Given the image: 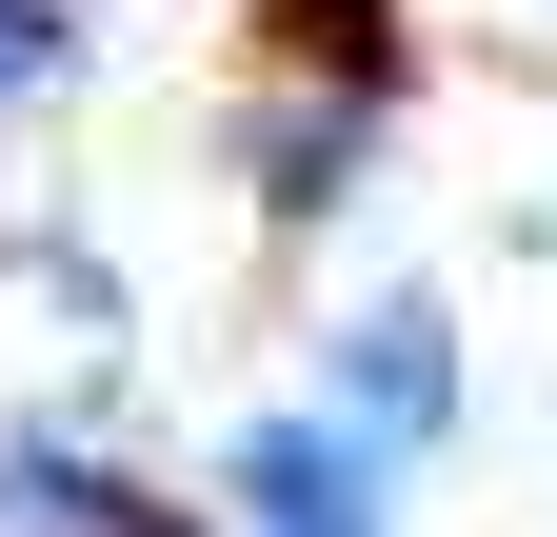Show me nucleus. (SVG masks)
Returning a JSON list of instances; mask_svg holds the SVG:
<instances>
[{"instance_id": "nucleus-1", "label": "nucleus", "mask_w": 557, "mask_h": 537, "mask_svg": "<svg viewBox=\"0 0 557 537\" xmlns=\"http://www.w3.org/2000/svg\"><path fill=\"white\" fill-rule=\"evenodd\" d=\"M338 398H359V438H438L458 419V319L438 299H379V319H338Z\"/></svg>"}, {"instance_id": "nucleus-2", "label": "nucleus", "mask_w": 557, "mask_h": 537, "mask_svg": "<svg viewBox=\"0 0 557 537\" xmlns=\"http://www.w3.org/2000/svg\"><path fill=\"white\" fill-rule=\"evenodd\" d=\"M239 517H259V537H379V478H359L338 419H259V438H239Z\"/></svg>"}, {"instance_id": "nucleus-3", "label": "nucleus", "mask_w": 557, "mask_h": 537, "mask_svg": "<svg viewBox=\"0 0 557 537\" xmlns=\"http://www.w3.org/2000/svg\"><path fill=\"white\" fill-rule=\"evenodd\" d=\"M60 60H81V0H0V120L60 100Z\"/></svg>"}]
</instances>
